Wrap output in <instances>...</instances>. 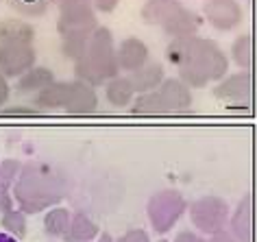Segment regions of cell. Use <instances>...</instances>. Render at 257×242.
<instances>
[{
	"instance_id": "cell-40",
	"label": "cell",
	"mask_w": 257,
	"mask_h": 242,
	"mask_svg": "<svg viewBox=\"0 0 257 242\" xmlns=\"http://www.w3.org/2000/svg\"><path fill=\"white\" fill-rule=\"evenodd\" d=\"M50 242H53V240H50Z\"/></svg>"
},
{
	"instance_id": "cell-28",
	"label": "cell",
	"mask_w": 257,
	"mask_h": 242,
	"mask_svg": "<svg viewBox=\"0 0 257 242\" xmlns=\"http://www.w3.org/2000/svg\"><path fill=\"white\" fill-rule=\"evenodd\" d=\"M14 7L24 16H40L46 11L50 0H11Z\"/></svg>"
},
{
	"instance_id": "cell-23",
	"label": "cell",
	"mask_w": 257,
	"mask_h": 242,
	"mask_svg": "<svg viewBox=\"0 0 257 242\" xmlns=\"http://www.w3.org/2000/svg\"><path fill=\"white\" fill-rule=\"evenodd\" d=\"M131 113L133 116H166L164 100L159 96V92L155 90V92L138 94L131 105Z\"/></svg>"
},
{
	"instance_id": "cell-5",
	"label": "cell",
	"mask_w": 257,
	"mask_h": 242,
	"mask_svg": "<svg viewBox=\"0 0 257 242\" xmlns=\"http://www.w3.org/2000/svg\"><path fill=\"white\" fill-rule=\"evenodd\" d=\"M188 212H190L192 225L203 235H214L229 227L231 209H229V203L220 199V196H214V194L201 196L194 203H190Z\"/></svg>"
},
{
	"instance_id": "cell-30",
	"label": "cell",
	"mask_w": 257,
	"mask_h": 242,
	"mask_svg": "<svg viewBox=\"0 0 257 242\" xmlns=\"http://www.w3.org/2000/svg\"><path fill=\"white\" fill-rule=\"evenodd\" d=\"M37 107H5L3 116H37Z\"/></svg>"
},
{
	"instance_id": "cell-7",
	"label": "cell",
	"mask_w": 257,
	"mask_h": 242,
	"mask_svg": "<svg viewBox=\"0 0 257 242\" xmlns=\"http://www.w3.org/2000/svg\"><path fill=\"white\" fill-rule=\"evenodd\" d=\"M37 55L31 44H0V74L20 79L31 68H35Z\"/></svg>"
},
{
	"instance_id": "cell-19",
	"label": "cell",
	"mask_w": 257,
	"mask_h": 242,
	"mask_svg": "<svg viewBox=\"0 0 257 242\" xmlns=\"http://www.w3.org/2000/svg\"><path fill=\"white\" fill-rule=\"evenodd\" d=\"M96 238H98V225L85 212H72V222L68 233L63 235V242H94Z\"/></svg>"
},
{
	"instance_id": "cell-27",
	"label": "cell",
	"mask_w": 257,
	"mask_h": 242,
	"mask_svg": "<svg viewBox=\"0 0 257 242\" xmlns=\"http://www.w3.org/2000/svg\"><path fill=\"white\" fill-rule=\"evenodd\" d=\"M24 164H20L18 159L9 157V159H3L0 162V188L5 190H11V186H16L18 177H20V170H22Z\"/></svg>"
},
{
	"instance_id": "cell-29",
	"label": "cell",
	"mask_w": 257,
	"mask_h": 242,
	"mask_svg": "<svg viewBox=\"0 0 257 242\" xmlns=\"http://www.w3.org/2000/svg\"><path fill=\"white\" fill-rule=\"evenodd\" d=\"M115 242H151V235H149V231H146V229L133 227V229H126V231L122 233Z\"/></svg>"
},
{
	"instance_id": "cell-6",
	"label": "cell",
	"mask_w": 257,
	"mask_h": 242,
	"mask_svg": "<svg viewBox=\"0 0 257 242\" xmlns=\"http://www.w3.org/2000/svg\"><path fill=\"white\" fill-rule=\"evenodd\" d=\"M96 29H98V22H96V9L92 0H74V3L59 9L57 31L61 37L89 35Z\"/></svg>"
},
{
	"instance_id": "cell-17",
	"label": "cell",
	"mask_w": 257,
	"mask_h": 242,
	"mask_svg": "<svg viewBox=\"0 0 257 242\" xmlns=\"http://www.w3.org/2000/svg\"><path fill=\"white\" fill-rule=\"evenodd\" d=\"M68 90H70V81H55L48 87H44L40 94H35L33 105L40 111L46 109H63L68 100Z\"/></svg>"
},
{
	"instance_id": "cell-2",
	"label": "cell",
	"mask_w": 257,
	"mask_h": 242,
	"mask_svg": "<svg viewBox=\"0 0 257 242\" xmlns=\"http://www.w3.org/2000/svg\"><path fill=\"white\" fill-rule=\"evenodd\" d=\"M166 57L177 68H196L209 79V83H220L229 72V59L214 40L192 35L170 40Z\"/></svg>"
},
{
	"instance_id": "cell-14",
	"label": "cell",
	"mask_w": 257,
	"mask_h": 242,
	"mask_svg": "<svg viewBox=\"0 0 257 242\" xmlns=\"http://www.w3.org/2000/svg\"><path fill=\"white\" fill-rule=\"evenodd\" d=\"M229 231L242 242L253 240V199H250V194H244L237 207L231 212Z\"/></svg>"
},
{
	"instance_id": "cell-1",
	"label": "cell",
	"mask_w": 257,
	"mask_h": 242,
	"mask_svg": "<svg viewBox=\"0 0 257 242\" xmlns=\"http://www.w3.org/2000/svg\"><path fill=\"white\" fill-rule=\"evenodd\" d=\"M14 199L24 214H40L55 207L63 199V177L48 164L29 162L14 186Z\"/></svg>"
},
{
	"instance_id": "cell-24",
	"label": "cell",
	"mask_w": 257,
	"mask_h": 242,
	"mask_svg": "<svg viewBox=\"0 0 257 242\" xmlns=\"http://www.w3.org/2000/svg\"><path fill=\"white\" fill-rule=\"evenodd\" d=\"M231 59H233L237 68L250 70V66H253V37H250V33H242L233 40V44H231Z\"/></svg>"
},
{
	"instance_id": "cell-10",
	"label": "cell",
	"mask_w": 257,
	"mask_h": 242,
	"mask_svg": "<svg viewBox=\"0 0 257 242\" xmlns=\"http://www.w3.org/2000/svg\"><path fill=\"white\" fill-rule=\"evenodd\" d=\"M250 94H253V76L248 70H240L235 74L224 76L214 87L216 98L231 100V103H248Z\"/></svg>"
},
{
	"instance_id": "cell-3",
	"label": "cell",
	"mask_w": 257,
	"mask_h": 242,
	"mask_svg": "<svg viewBox=\"0 0 257 242\" xmlns=\"http://www.w3.org/2000/svg\"><path fill=\"white\" fill-rule=\"evenodd\" d=\"M120 74L118 57H115L113 35L107 27H98L92 33L85 57L74 61V76L89 85H105L107 81Z\"/></svg>"
},
{
	"instance_id": "cell-4",
	"label": "cell",
	"mask_w": 257,
	"mask_h": 242,
	"mask_svg": "<svg viewBox=\"0 0 257 242\" xmlns=\"http://www.w3.org/2000/svg\"><path fill=\"white\" fill-rule=\"evenodd\" d=\"M190 209V203L185 201V196L177 190H159L146 203V216L153 227V231L157 233H168L179 220L183 218V214Z\"/></svg>"
},
{
	"instance_id": "cell-9",
	"label": "cell",
	"mask_w": 257,
	"mask_h": 242,
	"mask_svg": "<svg viewBox=\"0 0 257 242\" xmlns=\"http://www.w3.org/2000/svg\"><path fill=\"white\" fill-rule=\"evenodd\" d=\"M159 96L164 100V109L166 116H181V113H188L192 109V87L185 85L179 76H172V79H164V83L159 85Z\"/></svg>"
},
{
	"instance_id": "cell-11",
	"label": "cell",
	"mask_w": 257,
	"mask_h": 242,
	"mask_svg": "<svg viewBox=\"0 0 257 242\" xmlns=\"http://www.w3.org/2000/svg\"><path fill=\"white\" fill-rule=\"evenodd\" d=\"M63 109L72 113V116H89V113H94L98 109V94H96L94 85L83 83L79 79L70 81L68 100Z\"/></svg>"
},
{
	"instance_id": "cell-8",
	"label": "cell",
	"mask_w": 257,
	"mask_h": 242,
	"mask_svg": "<svg viewBox=\"0 0 257 242\" xmlns=\"http://www.w3.org/2000/svg\"><path fill=\"white\" fill-rule=\"evenodd\" d=\"M203 16L216 31H233L244 22V11L237 0H207Z\"/></svg>"
},
{
	"instance_id": "cell-25",
	"label": "cell",
	"mask_w": 257,
	"mask_h": 242,
	"mask_svg": "<svg viewBox=\"0 0 257 242\" xmlns=\"http://www.w3.org/2000/svg\"><path fill=\"white\" fill-rule=\"evenodd\" d=\"M0 225L7 233H11L14 238L22 240L24 235L29 231V225H27V214L22 212V209H11V212L3 214V218H0Z\"/></svg>"
},
{
	"instance_id": "cell-37",
	"label": "cell",
	"mask_w": 257,
	"mask_h": 242,
	"mask_svg": "<svg viewBox=\"0 0 257 242\" xmlns=\"http://www.w3.org/2000/svg\"><path fill=\"white\" fill-rule=\"evenodd\" d=\"M50 3H53V5H57V7H66V5H70V3H74V0H50Z\"/></svg>"
},
{
	"instance_id": "cell-12",
	"label": "cell",
	"mask_w": 257,
	"mask_h": 242,
	"mask_svg": "<svg viewBox=\"0 0 257 242\" xmlns=\"http://www.w3.org/2000/svg\"><path fill=\"white\" fill-rule=\"evenodd\" d=\"M115 57H118L120 72H136V70L144 68L149 63V46L140 40V37H126L118 44L115 48Z\"/></svg>"
},
{
	"instance_id": "cell-39",
	"label": "cell",
	"mask_w": 257,
	"mask_h": 242,
	"mask_svg": "<svg viewBox=\"0 0 257 242\" xmlns=\"http://www.w3.org/2000/svg\"><path fill=\"white\" fill-rule=\"evenodd\" d=\"M159 242H168V240H159Z\"/></svg>"
},
{
	"instance_id": "cell-31",
	"label": "cell",
	"mask_w": 257,
	"mask_h": 242,
	"mask_svg": "<svg viewBox=\"0 0 257 242\" xmlns=\"http://www.w3.org/2000/svg\"><path fill=\"white\" fill-rule=\"evenodd\" d=\"M14 194H11V190H5V188H0V214H7L14 209Z\"/></svg>"
},
{
	"instance_id": "cell-21",
	"label": "cell",
	"mask_w": 257,
	"mask_h": 242,
	"mask_svg": "<svg viewBox=\"0 0 257 242\" xmlns=\"http://www.w3.org/2000/svg\"><path fill=\"white\" fill-rule=\"evenodd\" d=\"M105 94L107 100L113 107H126L133 103V96H136V90H133V83L128 76H115V79L107 81L105 83Z\"/></svg>"
},
{
	"instance_id": "cell-15",
	"label": "cell",
	"mask_w": 257,
	"mask_h": 242,
	"mask_svg": "<svg viewBox=\"0 0 257 242\" xmlns=\"http://www.w3.org/2000/svg\"><path fill=\"white\" fill-rule=\"evenodd\" d=\"M128 79H131L133 83V90L136 94H146V92H155L159 90V85L164 83V66L157 61H149L144 68L136 70V72L128 74Z\"/></svg>"
},
{
	"instance_id": "cell-38",
	"label": "cell",
	"mask_w": 257,
	"mask_h": 242,
	"mask_svg": "<svg viewBox=\"0 0 257 242\" xmlns=\"http://www.w3.org/2000/svg\"><path fill=\"white\" fill-rule=\"evenodd\" d=\"M96 242H113V238L105 231V233H100V235H98V240H96Z\"/></svg>"
},
{
	"instance_id": "cell-13",
	"label": "cell",
	"mask_w": 257,
	"mask_h": 242,
	"mask_svg": "<svg viewBox=\"0 0 257 242\" xmlns=\"http://www.w3.org/2000/svg\"><path fill=\"white\" fill-rule=\"evenodd\" d=\"M183 9V5L179 0H146L142 5V22L149 27H166L179 11Z\"/></svg>"
},
{
	"instance_id": "cell-32",
	"label": "cell",
	"mask_w": 257,
	"mask_h": 242,
	"mask_svg": "<svg viewBox=\"0 0 257 242\" xmlns=\"http://www.w3.org/2000/svg\"><path fill=\"white\" fill-rule=\"evenodd\" d=\"M94 9L100 11V14H111V11L120 5V0H92Z\"/></svg>"
},
{
	"instance_id": "cell-22",
	"label": "cell",
	"mask_w": 257,
	"mask_h": 242,
	"mask_svg": "<svg viewBox=\"0 0 257 242\" xmlns=\"http://www.w3.org/2000/svg\"><path fill=\"white\" fill-rule=\"evenodd\" d=\"M70 222H72V212L68 207L55 205L44 216V233L50 238H63L70 229Z\"/></svg>"
},
{
	"instance_id": "cell-26",
	"label": "cell",
	"mask_w": 257,
	"mask_h": 242,
	"mask_svg": "<svg viewBox=\"0 0 257 242\" xmlns=\"http://www.w3.org/2000/svg\"><path fill=\"white\" fill-rule=\"evenodd\" d=\"M89 40H92V33L89 35H72V37H63L61 42V53L72 61H79L81 57H85L87 48H89Z\"/></svg>"
},
{
	"instance_id": "cell-16",
	"label": "cell",
	"mask_w": 257,
	"mask_h": 242,
	"mask_svg": "<svg viewBox=\"0 0 257 242\" xmlns=\"http://www.w3.org/2000/svg\"><path fill=\"white\" fill-rule=\"evenodd\" d=\"M203 24V18L194 14L192 9H181L179 14L172 18V20L164 27V33L170 35L172 40H177V37H192L198 33V29H201Z\"/></svg>"
},
{
	"instance_id": "cell-35",
	"label": "cell",
	"mask_w": 257,
	"mask_h": 242,
	"mask_svg": "<svg viewBox=\"0 0 257 242\" xmlns=\"http://www.w3.org/2000/svg\"><path fill=\"white\" fill-rule=\"evenodd\" d=\"M9 94H11V87H9L7 76L0 74V107H3V105L9 100Z\"/></svg>"
},
{
	"instance_id": "cell-36",
	"label": "cell",
	"mask_w": 257,
	"mask_h": 242,
	"mask_svg": "<svg viewBox=\"0 0 257 242\" xmlns=\"http://www.w3.org/2000/svg\"><path fill=\"white\" fill-rule=\"evenodd\" d=\"M16 240H18V238H14V235L7 233V231L0 233V242H16Z\"/></svg>"
},
{
	"instance_id": "cell-33",
	"label": "cell",
	"mask_w": 257,
	"mask_h": 242,
	"mask_svg": "<svg viewBox=\"0 0 257 242\" xmlns=\"http://www.w3.org/2000/svg\"><path fill=\"white\" fill-rule=\"evenodd\" d=\"M175 242H211V240H207L203 233H196V231H181L177 233Z\"/></svg>"
},
{
	"instance_id": "cell-34",
	"label": "cell",
	"mask_w": 257,
	"mask_h": 242,
	"mask_svg": "<svg viewBox=\"0 0 257 242\" xmlns=\"http://www.w3.org/2000/svg\"><path fill=\"white\" fill-rule=\"evenodd\" d=\"M209 240L211 242H242L240 238H235V235L229 231V227L222 229V231H218V233H214V235H209Z\"/></svg>"
},
{
	"instance_id": "cell-18",
	"label": "cell",
	"mask_w": 257,
	"mask_h": 242,
	"mask_svg": "<svg viewBox=\"0 0 257 242\" xmlns=\"http://www.w3.org/2000/svg\"><path fill=\"white\" fill-rule=\"evenodd\" d=\"M35 29L24 20H0V44H33Z\"/></svg>"
},
{
	"instance_id": "cell-20",
	"label": "cell",
	"mask_w": 257,
	"mask_h": 242,
	"mask_svg": "<svg viewBox=\"0 0 257 242\" xmlns=\"http://www.w3.org/2000/svg\"><path fill=\"white\" fill-rule=\"evenodd\" d=\"M50 83H55L53 70L35 66V68H31L27 74H22L20 79H18V92L20 94H40L44 87H48Z\"/></svg>"
}]
</instances>
